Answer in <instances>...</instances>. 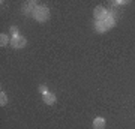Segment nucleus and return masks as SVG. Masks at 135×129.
I'll use <instances>...</instances> for the list:
<instances>
[{
    "mask_svg": "<svg viewBox=\"0 0 135 129\" xmlns=\"http://www.w3.org/2000/svg\"><path fill=\"white\" fill-rule=\"evenodd\" d=\"M114 26H116V15L113 14L111 11L102 21H95V30L98 33H105L107 30L113 29Z\"/></svg>",
    "mask_w": 135,
    "mask_h": 129,
    "instance_id": "f257e3e1",
    "label": "nucleus"
},
{
    "mask_svg": "<svg viewBox=\"0 0 135 129\" xmlns=\"http://www.w3.org/2000/svg\"><path fill=\"white\" fill-rule=\"evenodd\" d=\"M50 8L47 5H44V3H38V6L35 8L33 14H32V17H33L38 23H45L47 20L50 18Z\"/></svg>",
    "mask_w": 135,
    "mask_h": 129,
    "instance_id": "f03ea898",
    "label": "nucleus"
},
{
    "mask_svg": "<svg viewBox=\"0 0 135 129\" xmlns=\"http://www.w3.org/2000/svg\"><path fill=\"white\" fill-rule=\"evenodd\" d=\"M11 47L15 48V50H21V48L27 47V39H26L23 35L12 36V38H11Z\"/></svg>",
    "mask_w": 135,
    "mask_h": 129,
    "instance_id": "7ed1b4c3",
    "label": "nucleus"
},
{
    "mask_svg": "<svg viewBox=\"0 0 135 129\" xmlns=\"http://www.w3.org/2000/svg\"><path fill=\"white\" fill-rule=\"evenodd\" d=\"M108 14H110V11L105 9L104 6H96V8H95V11H93V17H95V21H102V20L105 18Z\"/></svg>",
    "mask_w": 135,
    "mask_h": 129,
    "instance_id": "20e7f679",
    "label": "nucleus"
},
{
    "mask_svg": "<svg viewBox=\"0 0 135 129\" xmlns=\"http://www.w3.org/2000/svg\"><path fill=\"white\" fill-rule=\"evenodd\" d=\"M36 6H38L36 2H27V3H24V6H23V14L32 17V14H33V11H35Z\"/></svg>",
    "mask_w": 135,
    "mask_h": 129,
    "instance_id": "39448f33",
    "label": "nucleus"
},
{
    "mask_svg": "<svg viewBox=\"0 0 135 129\" xmlns=\"http://www.w3.org/2000/svg\"><path fill=\"white\" fill-rule=\"evenodd\" d=\"M42 101H44L45 105H54L57 98H56V95H54L53 92H48L47 95H42Z\"/></svg>",
    "mask_w": 135,
    "mask_h": 129,
    "instance_id": "423d86ee",
    "label": "nucleus"
},
{
    "mask_svg": "<svg viewBox=\"0 0 135 129\" xmlns=\"http://www.w3.org/2000/svg\"><path fill=\"white\" fill-rule=\"evenodd\" d=\"M107 120L104 117H95L93 119V129H105Z\"/></svg>",
    "mask_w": 135,
    "mask_h": 129,
    "instance_id": "0eeeda50",
    "label": "nucleus"
},
{
    "mask_svg": "<svg viewBox=\"0 0 135 129\" xmlns=\"http://www.w3.org/2000/svg\"><path fill=\"white\" fill-rule=\"evenodd\" d=\"M0 45H2V47L11 45V38L6 33H0Z\"/></svg>",
    "mask_w": 135,
    "mask_h": 129,
    "instance_id": "6e6552de",
    "label": "nucleus"
},
{
    "mask_svg": "<svg viewBox=\"0 0 135 129\" xmlns=\"http://www.w3.org/2000/svg\"><path fill=\"white\" fill-rule=\"evenodd\" d=\"M0 105H2V107L8 105V96H6V93L3 90L0 92Z\"/></svg>",
    "mask_w": 135,
    "mask_h": 129,
    "instance_id": "1a4fd4ad",
    "label": "nucleus"
},
{
    "mask_svg": "<svg viewBox=\"0 0 135 129\" xmlns=\"http://www.w3.org/2000/svg\"><path fill=\"white\" fill-rule=\"evenodd\" d=\"M38 90H39V93H41V95H47V93L50 92V90H48V87L45 86V84H41Z\"/></svg>",
    "mask_w": 135,
    "mask_h": 129,
    "instance_id": "9d476101",
    "label": "nucleus"
},
{
    "mask_svg": "<svg viewBox=\"0 0 135 129\" xmlns=\"http://www.w3.org/2000/svg\"><path fill=\"white\" fill-rule=\"evenodd\" d=\"M9 32L12 33V36H17V35H20V33H18V27H17V26H11Z\"/></svg>",
    "mask_w": 135,
    "mask_h": 129,
    "instance_id": "9b49d317",
    "label": "nucleus"
},
{
    "mask_svg": "<svg viewBox=\"0 0 135 129\" xmlns=\"http://www.w3.org/2000/svg\"><path fill=\"white\" fill-rule=\"evenodd\" d=\"M129 2H122V0H116V2H113V5H117V6H122V5H128Z\"/></svg>",
    "mask_w": 135,
    "mask_h": 129,
    "instance_id": "f8f14e48",
    "label": "nucleus"
}]
</instances>
